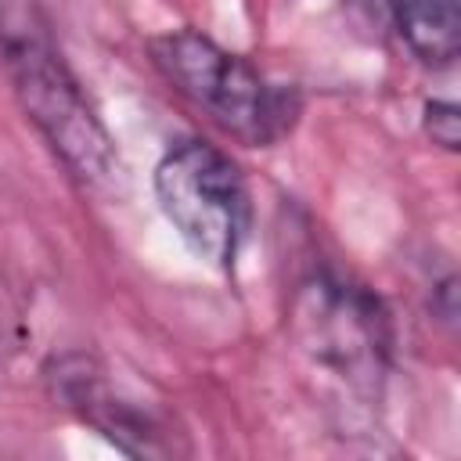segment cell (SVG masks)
<instances>
[{
	"instance_id": "1",
	"label": "cell",
	"mask_w": 461,
	"mask_h": 461,
	"mask_svg": "<svg viewBox=\"0 0 461 461\" xmlns=\"http://www.w3.org/2000/svg\"><path fill=\"white\" fill-rule=\"evenodd\" d=\"M0 61L14 97L61 166L90 191L108 194L122 184V158L79 79L54 47L43 14L25 0H0Z\"/></svg>"
},
{
	"instance_id": "2",
	"label": "cell",
	"mask_w": 461,
	"mask_h": 461,
	"mask_svg": "<svg viewBox=\"0 0 461 461\" xmlns=\"http://www.w3.org/2000/svg\"><path fill=\"white\" fill-rule=\"evenodd\" d=\"M148 54L180 97L249 148L277 144L299 115L292 90L270 83L249 58L220 47L198 29L162 32L148 43Z\"/></svg>"
},
{
	"instance_id": "3",
	"label": "cell",
	"mask_w": 461,
	"mask_h": 461,
	"mask_svg": "<svg viewBox=\"0 0 461 461\" xmlns=\"http://www.w3.org/2000/svg\"><path fill=\"white\" fill-rule=\"evenodd\" d=\"M155 198L198 259L220 270L234 267L252 223V205L245 176L227 151L198 137L176 140L155 166Z\"/></svg>"
},
{
	"instance_id": "4",
	"label": "cell",
	"mask_w": 461,
	"mask_h": 461,
	"mask_svg": "<svg viewBox=\"0 0 461 461\" xmlns=\"http://www.w3.org/2000/svg\"><path fill=\"white\" fill-rule=\"evenodd\" d=\"M292 331L310 360L353 389L375 393L382 385L393 357V324L382 299L364 285L335 270L306 274L292 295Z\"/></svg>"
},
{
	"instance_id": "5",
	"label": "cell",
	"mask_w": 461,
	"mask_h": 461,
	"mask_svg": "<svg viewBox=\"0 0 461 461\" xmlns=\"http://www.w3.org/2000/svg\"><path fill=\"white\" fill-rule=\"evenodd\" d=\"M47 382L54 396L90 429H97L112 447H119L130 457H169L176 454V432L169 421L140 403L137 396L122 393L108 371L86 357V353H65L50 360Z\"/></svg>"
},
{
	"instance_id": "6",
	"label": "cell",
	"mask_w": 461,
	"mask_h": 461,
	"mask_svg": "<svg viewBox=\"0 0 461 461\" xmlns=\"http://www.w3.org/2000/svg\"><path fill=\"white\" fill-rule=\"evenodd\" d=\"M396 25L425 65H454L461 50V0H396Z\"/></svg>"
},
{
	"instance_id": "7",
	"label": "cell",
	"mask_w": 461,
	"mask_h": 461,
	"mask_svg": "<svg viewBox=\"0 0 461 461\" xmlns=\"http://www.w3.org/2000/svg\"><path fill=\"white\" fill-rule=\"evenodd\" d=\"M425 133L443 151H457L461 140V115L454 101H429L425 104Z\"/></svg>"
}]
</instances>
